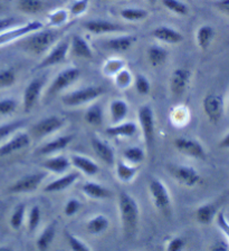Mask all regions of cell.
Segmentation results:
<instances>
[{
    "mask_svg": "<svg viewBox=\"0 0 229 251\" xmlns=\"http://www.w3.org/2000/svg\"><path fill=\"white\" fill-rule=\"evenodd\" d=\"M118 212L124 232L132 234L137 231L140 220V209L136 199L126 192H121L118 196Z\"/></svg>",
    "mask_w": 229,
    "mask_h": 251,
    "instance_id": "obj_1",
    "label": "cell"
},
{
    "mask_svg": "<svg viewBox=\"0 0 229 251\" xmlns=\"http://www.w3.org/2000/svg\"><path fill=\"white\" fill-rule=\"evenodd\" d=\"M60 35L62 31L58 28L36 30L28 35V37L23 42V46L31 54L42 55L54 45Z\"/></svg>",
    "mask_w": 229,
    "mask_h": 251,
    "instance_id": "obj_2",
    "label": "cell"
},
{
    "mask_svg": "<svg viewBox=\"0 0 229 251\" xmlns=\"http://www.w3.org/2000/svg\"><path fill=\"white\" fill-rule=\"evenodd\" d=\"M104 93V88L102 86H87L81 90L68 93L63 97V103L66 106H80V105L86 104L91 100H94L100 97Z\"/></svg>",
    "mask_w": 229,
    "mask_h": 251,
    "instance_id": "obj_3",
    "label": "cell"
},
{
    "mask_svg": "<svg viewBox=\"0 0 229 251\" xmlns=\"http://www.w3.org/2000/svg\"><path fill=\"white\" fill-rule=\"evenodd\" d=\"M47 174L45 172H37L32 174H27V176L20 177L19 180L14 182L13 184L9 185L8 192L13 194L19 193H29L34 192L39 188V185L43 183L45 177Z\"/></svg>",
    "mask_w": 229,
    "mask_h": 251,
    "instance_id": "obj_4",
    "label": "cell"
},
{
    "mask_svg": "<svg viewBox=\"0 0 229 251\" xmlns=\"http://www.w3.org/2000/svg\"><path fill=\"white\" fill-rule=\"evenodd\" d=\"M69 46H71V39L65 38L60 40L53 47V50L48 52V55L45 57L42 62H40L35 70H44V68H48L55 65L62 64L67 58V54L69 50Z\"/></svg>",
    "mask_w": 229,
    "mask_h": 251,
    "instance_id": "obj_5",
    "label": "cell"
},
{
    "mask_svg": "<svg viewBox=\"0 0 229 251\" xmlns=\"http://www.w3.org/2000/svg\"><path fill=\"white\" fill-rule=\"evenodd\" d=\"M42 28L43 24L40 22H31L26 24V25H19L14 28H10V29L0 34V46L7 45V44L13 43L19 38L26 37V36L31 34V32L42 29Z\"/></svg>",
    "mask_w": 229,
    "mask_h": 251,
    "instance_id": "obj_6",
    "label": "cell"
},
{
    "mask_svg": "<svg viewBox=\"0 0 229 251\" xmlns=\"http://www.w3.org/2000/svg\"><path fill=\"white\" fill-rule=\"evenodd\" d=\"M138 116L145 144L148 145V148H151V145L153 144L155 133V121L152 108L149 105H143L140 110H139Z\"/></svg>",
    "mask_w": 229,
    "mask_h": 251,
    "instance_id": "obj_7",
    "label": "cell"
},
{
    "mask_svg": "<svg viewBox=\"0 0 229 251\" xmlns=\"http://www.w3.org/2000/svg\"><path fill=\"white\" fill-rule=\"evenodd\" d=\"M149 190L155 208L161 210V211H165V210L169 209V206L171 204V196L169 190H168L166 184L163 183L161 180H151Z\"/></svg>",
    "mask_w": 229,
    "mask_h": 251,
    "instance_id": "obj_8",
    "label": "cell"
},
{
    "mask_svg": "<svg viewBox=\"0 0 229 251\" xmlns=\"http://www.w3.org/2000/svg\"><path fill=\"white\" fill-rule=\"evenodd\" d=\"M169 171L172 176L182 185L192 188L200 182V174L197 170L188 165H170Z\"/></svg>",
    "mask_w": 229,
    "mask_h": 251,
    "instance_id": "obj_9",
    "label": "cell"
},
{
    "mask_svg": "<svg viewBox=\"0 0 229 251\" xmlns=\"http://www.w3.org/2000/svg\"><path fill=\"white\" fill-rule=\"evenodd\" d=\"M203 111L211 123H218L224 115V100L220 95L208 94L203 99Z\"/></svg>",
    "mask_w": 229,
    "mask_h": 251,
    "instance_id": "obj_10",
    "label": "cell"
},
{
    "mask_svg": "<svg viewBox=\"0 0 229 251\" xmlns=\"http://www.w3.org/2000/svg\"><path fill=\"white\" fill-rule=\"evenodd\" d=\"M174 147L183 155L195 157V159H204L206 151L199 141L188 137H179L174 141Z\"/></svg>",
    "mask_w": 229,
    "mask_h": 251,
    "instance_id": "obj_11",
    "label": "cell"
},
{
    "mask_svg": "<svg viewBox=\"0 0 229 251\" xmlns=\"http://www.w3.org/2000/svg\"><path fill=\"white\" fill-rule=\"evenodd\" d=\"M64 124L65 121L62 117L55 115L45 117V119L40 120L39 122L34 125V127H32V134L40 139V137H45L52 134V133L57 132L64 126Z\"/></svg>",
    "mask_w": 229,
    "mask_h": 251,
    "instance_id": "obj_12",
    "label": "cell"
},
{
    "mask_svg": "<svg viewBox=\"0 0 229 251\" xmlns=\"http://www.w3.org/2000/svg\"><path fill=\"white\" fill-rule=\"evenodd\" d=\"M81 76V71L76 67H68L59 73L53 80L52 85L48 90V94H56L64 88L68 87Z\"/></svg>",
    "mask_w": 229,
    "mask_h": 251,
    "instance_id": "obj_13",
    "label": "cell"
},
{
    "mask_svg": "<svg viewBox=\"0 0 229 251\" xmlns=\"http://www.w3.org/2000/svg\"><path fill=\"white\" fill-rule=\"evenodd\" d=\"M30 144V136L27 133L16 132V134L8 140L6 143L0 145V157L13 154L20 150L27 148Z\"/></svg>",
    "mask_w": 229,
    "mask_h": 251,
    "instance_id": "obj_14",
    "label": "cell"
},
{
    "mask_svg": "<svg viewBox=\"0 0 229 251\" xmlns=\"http://www.w3.org/2000/svg\"><path fill=\"white\" fill-rule=\"evenodd\" d=\"M45 84V78L38 77L32 79L31 82L27 85L24 92V110L25 112L31 111L37 103L40 96V93L43 91Z\"/></svg>",
    "mask_w": 229,
    "mask_h": 251,
    "instance_id": "obj_15",
    "label": "cell"
},
{
    "mask_svg": "<svg viewBox=\"0 0 229 251\" xmlns=\"http://www.w3.org/2000/svg\"><path fill=\"white\" fill-rule=\"evenodd\" d=\"M191 77L190 71L186 68H177L170 77V91L174 96H180L187 91Z\"/></svg>",
    "mask_w": 229,
    "mask_h": 251,
    "instance_id": "obj_16",
    "label": "cell"
},
{
    "mask_svg": "<svg viewBox=\"0 0 229 251\" xmlns=\"http://www.w3.org/2000/svg\"><path fill=\"white\" fill-rule=\"evenodd\" d=\"M84 28L88 30L92 34L101 35V34H110V32H117L124 30L123 27L116 24L108 22V20H102V19H93L88 20L84 24Z\"/></svg>",
    "mask_w": 229,
    "mask_h": 251,
    "instance_id": "obj_17",
    "label": "cell"
},
{
    "mask_svg": "<svg viewBox=\"0 0 229 251\" xmlns=\"http://www.w3.org/2000/svg\"><path fill=\"white\" fill-rule=\"evenodd\" d=\"M92 148L96 155L104 162V163L109 165H113L114 161H115V154H114L113 149L100 137L93 136L92 137Z\"/></svg>",
    "mask_w": 229,
    "mask_h": 251,
    "instance_id": "obj_18",
    "label": "cell"
},
{
    "mask_svg": "<svg viewBox=\"0 0 229 251\" xmlns=\"http://www.w3.org/2000/svg\"><path fill=\"white\" fill-rule=\"evenodd\" d=\"M153 37L159 40V42L166 43V44H179L183 40V36L180 31L173 29V28L168 27V26H160L157 27L152 31Z\"/></svg>",
    "mask_w": 229,
    "mask_h": 251,
    "instance_id": "obj_19",
    "label": "cell"
},
{
    "mask_svg": "<svg viewBox=\"0 0 229 251\" xmlns=\"http://www.w3.org/2000/svg\"><path fill=\"white\" fill-rule=\"evenodd\" d=\"M79 179V174L77 173H68L65 176L58 177L54 181H52L51 183H48L46 187L44 188V192L47 193H54V192H60L64 190L68 189L75 183L76 180Z\"/></svg>",
    "mask_w": 229,
    "mask_h": 251,
    "instance_id": "obj_20",
    "label": "cell"
},
{
    "mask_svg": "<svg viewBox=\"0 0 229 251\" xmlns=\"http://www.w3.org/2000/svg\"><path fill=\"white\" fill-rule=\"evenodd\" d=\"M73 55L76 57L85 58V59H92L93 58V50L92 47L89 46L86 39H84L80 35H74L71 39V46Z\"/></svg>",
    "mask_w": 229,
    "mask_h": 251,
    "instance_id": "obj_21",
    "label": "cell"
},
{
    "mask_svg": "<svg viewBox=\"0 0 229 251\" xmlns=\"http://www.w3.org/2000/svg\"><path fill=\"white\" fill-rule=\"evenodd\" d=\"M71 163L74 165L76 169H79L81 172H83L86 176H95L99 172V165H97L93 160L88 159V157L84 155L73 154L71 155Z\"/></svg>",
    "mask_w": 229,
    "mask_h": 251,
    "instance_id": "obj_22",
    "label": "cell"
},
{
    "mask_svg": "<svg viewBox=\"0 0 229 251\" xmlns=\"http://www.w3.org/2000/svg\"><path fill=\"white\" fill-rule=\"evenodd\" d=\"M72 140H73L72 135H62V136L56 137V139L50 141L48 143L43 145V147L38 150L39 154L48 155V154H52V153H54V152L62 151V150L68 147L69 143L72 142Z\"/></svg>",
    "mask_w": 229,
    "mask_h": 251,
    "instance_id": "obj_23",
    "label": "cell"
},
{
    "mask_svg": "<svg viewBox=\"0 0 229 251\" xmlns=\"http://www.w3.org/2000/svg\"><path fill=\"white\" fill-rule=\"evenodd\" d=\"M136 40H137L136 36H131V35L120 36V37L109 39L108 42L105 43V47L110 50L117 51V52L126 51L133 46V44L136 43Z\"/></svg>",
    "mask_w": 229,
    "mask_h": 251,
    "instance_id": "obj_24",
    "label": "cell"
},
{
    "mask_svg": "<svg viewBox=\"0 0 229 251\" xmlns=\"http://www.w3.org/2000/svg\"><path fill=\"white\" fill-rule=\"evenodd\" d=\"M137 131L138 126L133 122H120L116 125H113V126H110L105 129L106 134L114 137H131L136 134Z\"/></svg>",
    "mask_w": 229,
    "mask_h": 251,
    "instance_id": "obj_25",
    "label": "cell"
},
{
    "mask_svg": "<svg viewBox=\"0 0 229 251\" xmlns=\"http://www.w3.org/2000/svg\"><path fill=\"white\" fill-rule=\"evenodd\" d=\"M82 191H83L85 196L89 197L91 199L102 200L111 197V192L108 189L99 183H95V182H86L82 187Z\"/></svg>",
    "mask_w": 229,
    "mask_h": 251,
    "instance_id": "obj_26",
    "label": "cell"
},
{
    "mask_svg": "<svg viewBox=\"0 0 229 251\" xmlns=\"http://www.w3.org/2000/svg\"><path fill=\"white\" fill-rule=\"evenodd\" d=\"M215 38V29L209 25H202L198 28L196 39H197V45L201 50H207L210 44Z\"/></svg>",
    "mask_w": 229,
    "mask_h": 251,
    "instance_id": "obj_27",
    "label": "cell"
},
{
    "mask_svg": "<svg viewBox=\"0 0 229 251\" xmlns=\"http://www.w3.org/2000/svg\"><path fill=\"white\" fill-rule=\"evenodd\" d=\"M129 113V106L126 102L122 100H114L110 105V114L113 123H120L123 121Z\"/></svg>",
    "mask_w": 229,
    "mask_h": 251,
    "instance_id": "obj_28",
    "label": "cell"
},
{
    "mask_svg": "<svg viewBox=\"0 0 229 251\" xmlns=\"http://www.w3.org/2000/svg\"><path fill=\"white\" fill-rule=\"evenodd\" d=\"M69 165H71V161L63 155L51 157V159L46 160L43 163V167L45 169L57 174L64 173L69 168Z\"/></svg>",
    "mask_w": 229,
    "mask_h": 251,
    "instance_id": "obj_29",
    "label": "cell"
},
{
    "mask_svg": "<svg viewBox=\"0 0 229 251\" xmlns=\"http://www.w3.org/2000/svg\"><path fill=\"white\" fill-rule=\"evenodd\" d=\"M138 173V169L136 165H132L128 162L120 161L116 164V176L121 182H130L136 177Z\"/></svg>",
    "mask_w": 229,
    "mask_h": 251,
    "instance_id": "obj_30",
    "label": "cell"
},
{
    "mask_svg": "<svg viewBox=\"0 0 229 251\" xmlns=\"http://www.w3.org/2000/svg\"><path fill=\"white\" fill-rule=\"evenodd\" d=\"M109 226L110 221L108 217L103 216V214H97V216L88 220L86 229L91 234H101L108 230Z\"/></svg>",
    "mask_w": 229,
    "mask_h": 251,
    "instance_id": "obj_31",
    "label": "cell"
},
{
    "mask_svg": "<svg viewBox=\"0 0 229 251\" xmlns=\"http://www.w3.org/2000/svg\"><path fill=\"white\" fill-rule=\"evenodd\" d=\"M217 214V208L214 203H206L199 206L196 211V219L201 225H209Z\"/></svg>",
    "mask_w": 229,
    "mask_h": 251,
    "instance_id": "obj_32",
    "label": "cell"
},
{
    "mask_svg": "<svg viewBox=\"0 0 229 251\" xmlns=\"http://www.w3.org/2000/svg\"><path fill=\"white\" fill-rule=\"evenodd\" d=\"M168 56H169V52H168L166 48H163L161 46L153 45L148 50L149 62L153 67L161 66V65L165 64Z\"/></svg>",
    "mask_w": 229,
    "mask_h": 251,
    "instance_id": "obj_33",
    "label": "cell"
},
{
    "mask_svg": "<svg viewBox=\"0 0 229 251\" xmlns=\"http://www.w3.org/2000/svg\"><path fill=\"white\" fill-rule=\"evenodd\" d=\"M56 234L55 224H51L44 229V231L39 234V237L36 241V247L38 250H47L54 241Z\"/></svg>",
    "mask_w": 229,
    "mask_h": 251,
    "instance_id": "obj_34",
    "label": "cell"
},
{
    "mask_svg": "<svg viewBox=\"0 0 229 251\" xmlns=\"http://www.w3.org/2000/svg\"><path fill=\"white\" fill-rule=\"evenodd\" d=\"M18 9L24 14L35 15L44 9L43 0H18Z\"/></svg>",
    "mask_w": 229,
    "mask_h": 251,
    "instance_id": "obj_35",
    "label": "cell"
},
{
    "mask_svg": "<svg viewBox=\"0 0 229 251\" xmlns=\"http://www.w3.org/2000/svg\"><path fill=\"white\" fill-rule=\"evenodd\" d=\"M68 17L69 11H67L66 9H56L47 16L48 26L52 28L62 27L68 20Z\"/></svg>",
    "mask_w": 229,
    "mask_h": 251,
    "instance_id": "obj_36",
    "label": "cell"
},
{
    "mask_svg": "<svg viewBox=\"0 0 229 251\" xmlns=\"http://www.w3.org/2000/svg\"><path fill=\"white\" fill-rule=\"evenodd\" d=\"M120 15L122 18L128 22H141L148 17L149 13L141 8H124L121 10Z\"/></svg>",
    "mask_w": 229,
    "mask_h": 251,
    "instance_id": "obj_37",
    "label": "cell"
},
{
    "mask_svg": "<svg viewBox=\"0 0 229 251\" xmlns=\"http://www.w3.org/2000/svg\"><path fill=\"white\" fill-rule=\"evenodd\" d=\"M25 123L26 121L19 120L0 125V143H1L2 141H5L7 137H9L11 134L17 132L19 128H22L24 125H25Z\"/></svg>",
    "mask_w": 229,
    "mask_h": 251,
    "instance_id": "obj_38",
    "label": "cell"
},
{
    "mask_svg": "<svg viewBox=\"0 0 229 251\" xmlns=\"http://www.w3.org/2000/svg\"><path fill=\"white\" fill-rule=\"evenodd\" d=\"M25 213H26V205L24 203L18 204L14 209L9 220L10 226L14 230H19L22 228L24 225V219H25Z\"/></svg>",
    "mask_w": 229,
    "mask_h": 251,
    "instance_id": "obj_39",
    "label": "cell"
},
{
    "mask_svg": "<svg viewBox=\"0 0 229 251\" xmlns=\"http://www.w3.org/2000/svg\"><path fill=\"white\" fill-rule=\"evenodd\" d=\"M85 121L94 126H99L103 123V111L100 105H93L88 108L85 113Z\"/></svg>",
    "mask_w": 229,
    "mask_h": 251,
    "instance_id": "obj_40",
    "label": "cell"
},
{
    "mask_svg": "<svg viewBox=\"0 0 229 251\" xmlns=\"http://www.w3.org/2000/svg\"><path fill=\"white\" fill-rule=\"evenodd\" d=\"M123 157L128 163L132 165H137L144 160L145 154L141 148L132 147L125 150L123 152Z\"/></svg>",
    "mask_w": 229,
    "mask_h": 251,
    "instance_id": "obj_41",
    "label": "cell"
},
{
    "mask_svg": "<svg viewBox=\"0 0 229 251\" xmlns=\"http://www.w3.org/2000/svg\"><path fill=\"white\" fill-rule=\"evenodd\" d=\"M162 5L167 9H169L171 13L179 16H186L189 13V7L181 0H161Z\"/></svg>",
    "mask_w": 229,
    "mask_h": 251,
    "instance_id": "obj_42",
    "label": "cell"
},
{
    "mask_svg": "<svg viewBox=\"0 0 229 251\" xmlns=\"http://www.w3.org/2000/svg\"><path fill=\"white\" fill-rule=\"evenodd\" d=\"M114 83H115L116 87L120 88V90H125V88L130 87V85L133 82L132 74H131L129 70L126 68H122L121 71H118L115 75L113 76Z\"/></svg>",
    "mask_w": 229,
    "mask_h": 251,
    "instance_id": "obj_43",
    "label": "cell"
},
{
    "mask_svg": "<svg viewBox=\"0 0 229 251\" xmlns=\"http://www.w3.org/2000/svg\"><path fill=\"white\" fill-rule=\"evenodd\" d=\"M125 62L121 58H110L106 60L103 66V73L106 76H111L113 77L118 71L124 68Z\"/></svg>",
    "mask_w": 229,
    "mask_h": 251,
    "instance_id": "obj_44",
    "label": "cell"
},
{
    "mask_svg": "<svg viewBox=\"0 0 229 251\" xmlns=\"http://www.w3.org/2000/svg\"><path fill=\"white\" fill-rule=\"evenodd\" d=\"M17 80V75L13 68H6L0 71V90L11 87Z\"/></svg>",
    "mask_w": 229,
    "mask_h": 251,
    "instance_id": "obj_45",
    "label": "cell"
},
{
    "mask_svg": "<svg viewBox=\"0 0 229 251\" xmlns=\"http://www.w3.org/2000/svg\"><path fill=\"white\" fill-rule=\"evenodd\" d=\"M40 219H42V212H40V209L38 205H34L30 209L29 214H28V231L34 232L36 229L38 228L40 224Z\"/></svg>",
    "mask_w": 229,
    "mask_h": 251,
    "instance_id": "obj_46",
    "label": "cell"
},
{
    "mask_svg": "<svg viewBox=\"0 0 229 251\" xmlns=\"http://www.w3.org/2000/svg\"><path fill=\"white\" fill-rule=\"evenodd\" d=\"M134 86H136V90L141 95H146L149 94L151 85L149 79L145 77L144 75L139 74L137 75V77L134 78Z\"/></svg>",
    "mask_w": 229,
    "mask_h": 251,
    "instance_id": "obj_47",
    "label": "cell"
},
{
    "mask_svg": "<svg viewBox=\"0 0 229 251\" xmlns=\"http://www.w3.org/2000/svg\"><path fill=\"white\" fill-rule=\"evenodd\" d=\"M65 236H66L68 245H69V247H71L72 250H74V251H89L91 250V248H89L86 244H84V242L82 241L80 238L75 237L74 234L66 232L65 233Z\"/></svg>",
    "mask_w": 229,
    "mask_h": 251,
    "instance_id": "obj_48",
    "label": "cell"
},
{
    "mask_svg": "<svg viewBox=\"0 0 229 251\" xmlns=\"http://www.w3.org/2000/svg\"><path fill=\"white\" fill-rule=\"evenodd\" d=\"M17 102L13 99L0 100V115H9L17 110Z\"/></svg>",
    "mask_w": 229,
    "mask_h": 251,
    "instance_id": "obj_49",
    "label": "cell"
},
{
    "mask_svg": "<svg viewBox=\"0 0 229 251\" xmlns=\"http://www.w3.org/2000/svg\"><path fill=\"white\" fill-rule=\"evenodd\" d=\"M91 0H75L69 7V14L72 16H81L84 14L88 8Z\"/></svg>",
    "mask_w": 229,
    "mask_h": 251,
    "instance_id": "obj_50",
    "label": "cell"
},
{
    "mask_svg": "<svg viewBox=\"0 0 229 251\" xmlns=\"http://www.w3.org/2000/svg\"><path fill=\"white\" fill-rule=\"evenodd\" d=\"M185 246H186L185 239L181 237H174L172 239H170L169 242L167 244L166 249L168 251H180L185 248Z\"/></svg>",
    "mask_w": 229,
    "mask_h": 251,
    "instance_id": "obj_51",
    "label": "cell"
},
{
    "mask_svg": "<svg viewBox=\"0 0 229 251\" xmlns=\"http://www.w3.org/2000/svg\"><path fill=\"white\" fill-rule=\"evenodd\" d=\"M81 209V202L76 199H71L66 202L64 208V213L67 217H72Z\"/></svg>",
    "mask_w": 229,
    "mask_h": 251,
    "instance_id": "obj_52",
    "label": "cell"
},
{
    "mask_svg": "<svg viewBox=\"0 0 229 251\" xmlns=\"http://www.w3.org/2000/svg\"><path fill=\"white\" fill-rule=\"evenodd\" d=\"M20 23L14 17H7V18H0V34L6 31L10 28H14L16 26H19Z\"/></svg>",
    "mask_w": 229,
    "mask_h": 251,
    "instance_id": "obj_53",
    "label": "cell"
},
{
    "mask_svg": "<svg viewBox=\"0 0 229 251\" xmlns=\"http://www.w3.org/2000/svg\"><path fill=\"white\" fill-rule=\"evenodd\" d=\"M217 225H218L219 229L222 230L229 240V222L223 212H219L217 214Z\"/></svg>",
    "mask_w": 229,
    "mask_h": 251,
    "instance_id": "obj_54",
    "label": "cell"
},
{
    "mask_svg": "<svg viewBox=\"0 0 229 251\" xmlns=\"http://www.w3.org/2000/svg\"><path fill=\"white\" fill-rule=\"evenodd\" d=\"M215 7L229 17V0H217L215 2Z\"/></svg>",
    "mask_w": 229,
    "mask_h": 251,
    "instance_id": "obj_55",
    "label": "cell"
},
{
    "mask_svg": "<svg viewBox=\"0 0 229 251\" xmlns=\"http://www.w3.org/2000/svg\"><path fill=\"white\" fill-rule=\"evenodd\" d=\"M212 251H227L229 250V246L225 241H217L210 247Z\"/></svg>",
    "mask_w": 229,
    "mask_h": 251,
    "instance_id": "obj_56",
    "label": "cell"
},
{
    "mask_svg": "<svg viewBox=\"0 0 229 251\" xmlns=\"http://www.w3.org/2000/svg\"><path fill=\"white\" fill-rule=\"evenodd\" d=\"M220 149H229V133L224 136V139L219 142Z\"/></svg>",
    "mask_w": 229,
    "mask_h": 251,
    "instance_id": "obj_57",
    "label": "cell"
},
{
    "mask_svg": "<svg viewBox=\"0 0 229 251\" xmlns=\"http://www.w3.org/2000/svg\"><path fill=\"white\" fill-rule=\"evenodd\" d=\"M148 1H149V2H151V3H154L155 1H157V0H148Z\"/></svg>",
    "mask_w": 229,
    "mask_h": 251,
    "instance_id": "obj_58",
    "label": "cell"
},
{
    "mask_svg": "<svg viewBox=\"0 0 229 251\" xmlns=\"http://www.w3.org/2000/svg\"><path fill=\"white\" fill-rule=\"evenodd\" d=\"M2 9V6H1V2H0V10Z\"/></svg>",
    "mask_w": 229,
    "mask_h": 251,
    "instance_id": "obj_59",
    "label": "cell"
},
{
    "mask_svg": "<svg viewBox=\"0 0 229 251\" xmlns=\"http://www.w3.org/2000/svg\"><path fill=\"white\" fill-rule=\"evenodd\" d=\"M228 106H229V104H228Z\"/></svg>",
    "mask_w": 229,
    "mask_h": 251,
    "instance_id": "obj_60",
    "label": "cell"
}]
</instances>
